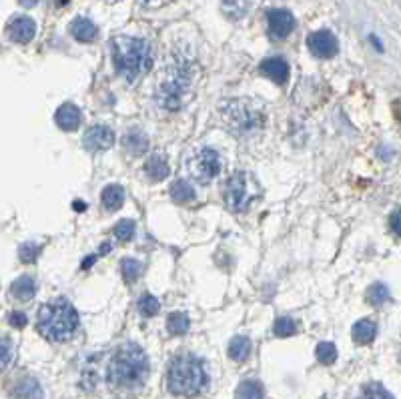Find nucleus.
<instances>
[{
  "label": "nucleus",
  "instance_id": "1",
  "mask_svg": "<svg viewBox=\"0 0 401 399\" xmlns=\"http://www.w3.org/2000/svg\"><path fill=\"white\" fill-rule=\"evenodd\" d=\"M147 375H149L147 355L134 343L121 345L107 367V381L116 389H136L145 383Z\"/></svg>",
  "mask_w": 401,
  "mask_h": 399
},
{
  "label": "nucleus",
  "instance_id": "2",
  "mask_svg": "<svg viewBox=\"0 0 401 399\" xmlns=\"http://www.w3.org/2000/svg\"><path fill=\"white\" fill-rule=\"evenodd\" d=\"M113 60L118 75L125 76L129 82H134L139 76L147 75L153 66V53L147 40L134 37L113 38Z\"/></svg>",
  "mask_w": 401,
  "mask_h": 399
},
{
  "label": "nucleus",
  "instance_id": "3",
  "mask_svg": "<svg viewBox=\"0 0 401 399\" xmlns=\"http://www.w3.org/2000/svg\"><path fill=\"white\" fill-rule=\"evenodd\" d=\"M40 335L51 342H66L78 329V315L73 303L64 297H57L42 305L37 321Z\"/></svg>",
  "mask_w": 401,
  "mask_h": 399
},
{
  "label": "nucleus",
  "instance_id": "4",
  "mask_svg": "<svg viewBox=\"0 0 401 399\" xmlns=\"http://www.w3.org/2000/svg\"><path fill=\"white\" fill-rule=\"evenodd\" d=\"M169 391L177 396H195L207 385V371L201 360L191 353L175 357L167 373Z\"/></svg>",
  "mask_w": 401,
  "mask_h": 399
},
{
  "label": "nucleus",
  "instance_id": "5",
  "mask_svg": "<svg viewBox=\"0 0 401 399\" xmlns=\"http://www.w3.org/2000/svg\"><path fill=\"white\" fill-rule=\"evenodd\" d=\"M223 116L235 133H253L261 127V111L249 100H229L221 107Z\"/></svg>",
  "mask_w": 401,
  "mask_h": 399
},
{
  "label": "nucleus",
  "instance_id": "6",
  "mask_svg": "<svg viewBox=\"0 0 401 399\" xmlns=\"http://www.w3.org/2000/svg\"><path fill=\"white\" fill-rule=\"evenodd\" d=\"M255 199V181L247 172H233L225 185V203L233 213H241Z\"/></svg>",
  "mask_w": 401,
  "mask_h": 399
},
{
  "label": "nucleus",
  "instance_id": "7",
  "mask_svg": "<svg viewBox=\"0 0 401 399\" xmlns=\"http://www.w3.org/2000/svg\"><path fill=\"white\" fill-rule=\"evenodd\" d=\"M221 172V157L213 149H203L191 159V175L199 183H211Z\"/></svg>",
  "mask_w": 401,
  "mask_h": 399
},
{
  "label": "nucleus",
  "instance_id": "8",
  "mask_svg": "<svg viewBox=\"0 0 401 399\" xmlns=\"http://www.w3.org/2000/svg\"><path fill=\"white\" fill-rule=\"evenodd\" d=\"M267 24H269V37L273 40H283L287 38L293 28H295V19L289 10L283 8H275L267 12Z\"/></svg>",
  "mask_w": 401,
  "mask_h": 399
},
{
  "label": "nucleus",
  "instance_id": "9",
  "mask_svg": "<svg viewBox=\"0 0 401 399\" xmlns=\"http://www.w3.org/2000/svg\"><path fill=\"white\" fill-rule=\"evenodd\" d=\"M307 46H309V51H311L315 57L319 58L335 57L337 51H339L337 38L333 37V33H329V30H317V33L309 35Z\"/></svg>",
  "mask_w": 401,
  "mask_h": 399
},
{
  "label": "nucleus",
  "instance_id": "10",
  "mask_svg": "<svg viewBox=\"0 0 401 399\" xmlns=\"http://www.w3.org/2000/svg\"><path fill=\"white\" fill-rule=\"evenodd\" d=\"M82 143H84V147L89 151H107L115 143V133L109 127H105V125H96V127H91L84 133Z\"/></svg>",
  "mask_w": 401,
  "mask_h": 399
},
{
  "label": "nucleus",
  "instance_id": "11",
  "mask_svg": "<svg viewBox=\"0 0 401 399\" xmlns=\"http://www.w3.org/2000/svg\"><path fill=\"white\" fill-rule=\"evenodd\" d=\"M6 35L19 44H26L37 35V24L30 17H15L6 26Z\"/></svg>",
  "mask_w": 401,
  "mask_h": 399
},
{
  "label": "nucleus",
  "instance_id": "12",
  "mask_svg": "<svg viewBox=\"0 0 401 399\" xmlns=\"http://www.w3.org/2000/svg\"><path fill=\"white\" fill-rule=\"evenodd\" d=\"M55 123L66 133L77 131L78 125H80V111H78V107L71 105V103L62 105L57 111V114H55Z\"/></svg>",
  "mask_w": 401,
  "mask_h": 399
},
{
  "label": "nucleus",
  "instance_id": "13",
  "mask_svg": "<svg viewBox=\"0 0 401 399\" xmlns=\"http://www.w3.org/2000/svg\"><path fill=\"white\" fill-rule=\"evenodd\" d=\"M261 73L269 76L277 85H285L287 78H289V64L279 57L267 58V60L261 62Z\"/></svg>",
  "mask_w": 401,
  "mask_h": 399
},
{
  "label": "nucleus",
  "instance_id": "14",
  "mask_svg": "<svg viewBox=\"0 0 401 399\" xmlns=\"http://www.w3.org/2000/svg\"><path fill=\"white\" fill-rule=\"evenodd\" d=\"M10 293H12V297L19 299V301H30V299L35 297V293H37V283H35L33 277L22 275V277H19V279L10 285Z\"/></svg>",
  "mask_w": 401,
  "mask_h": 399
},
{
  "label": "nucleus",
  "instance_id": "15",
  "mask_svg": "<svg viewBox=\"0 0 401 399\" xmlns=\"http://www.w3.org/2000/svg\"><path fill=\"white\" fill-rule=\"evenodd\" d=\"M351 335H353V342L359 343V345L371 343L377 335V323L373 319H362V321L353 325Z\"/></svg>",
  "mask_w": 401,
  "mask_h": 399
},
{
  "label": "nucleus",
  "instance_id": "16",
  "mask_svg": "<svg viewBox=\"0 0 401 399\" xmlns=\"http://www.w3.org/2000/svg\"><path fill=\"white\" fill-rule=\"evenodd\" d=\"M123 147L131 152V154H141V152L147 151V147H149V139H147V134L143 133V131H139V129H131L129 133L123 136Z\"/></svg>",
  "mask_w": 401,
  "mask_h": 399
},
{
  "label": "nucleus",
  "instance_id": "17",
  "mask_svg": "<svg viewBox=\"0 0 401 399\" xmlns=\"http://www.w3.org/2000/svg\"><path fill=\"white\" fill-rule=\"evenodd\" d=\"M71 35L80 42H93L96 38L95 22L89 19H77L71 24Z\"/></svg>",
  "mask_w": 401,
  "mask_h": 399
},
{
  "label": "nucleus",
  "instance_id": "18",
  "mask_svg": "<svg viewBox=\"0 0 401 399\" xmlns=\"http://www.w3.org/2000/svg\"><path fill=\"white\" fill-rule=\"evenodd\" d=\"M103 207L109 211H116L123 207L125 203V189L118 185H109L107 189L103 190Z\"/></svg>",
  "mask_w": 401,
  "mask_h": 399
},
{
  "label": "nucleus",
  "instance_id": "19",
  "mask_svg": "<svg viewBox=\"0 0 401 399\" xmlns=\"http://www.w3.org/2000/svg\"><path fill=\"white\" fill-rule=\"evenodd\" d=\"M171 199L175 203H189L195 199V189H193V185L189 181H185V179H177L175 183L171 185Z\"/></svg>",
  "mask_w": 401,
  "mask_h": 399
},
{
  "label": "nucleus",
  "instance_id": "20",
  "mask_svg": "<svg viewBox=\"0 0 401 399\" xmlns=\"http://www.w3.org/2000/svg\"><path fill=\"white\" fill-rule=\"evenodd\" d=\"M145 172H147L153 181H163V179L169 177V165L165 163L163 157L153 154V157L147 161V165H145Z\"/></svg>",
  "mask_w": 401,
  "mask_h": 399
},
{
  "label": "nucleus",
  "instance_id": "21",
  "mask_svg": "<svg viewBox=\"0 0 401 399\" xmlns=\"http://www.w3.org/2000/svg\"><path fill=\"white\" fill-rule=\"evenodd\" d=\"M251 355V342L247 337H235L229 345V357L233 362L241 363Z\"/></svg>",
  "mask_w": 401,
  "mask_h": 399
},
{
  "label": "nucleus",
  "instance_id": "22",
  "mask_svg": "<svg viewBox=\"0 0 401 399\" xmlns=\"http://www.w3.org/2000/svg\"><path fill=\"white\" fill-rule=\"evenodd\" d=\"M167 329L172 335H185L189 331V317L181 311L171 313L169 319H167Z\"/></svg>",
  "mask_w": 401,
  "mask_h": 399
},
{
  "label": "nucleus",
  "instance_id": "23",
  "mask_svg": "<svg viewBox=\"0 0 401 399\" xmlns=\"http://www.w3.org/2000/svg\"><path fill=\"white\" fill-rule=\"evenodd\" d=\"M387 299H389V289L383 283H373L367 289V301L373 307H382L387 303Z\"/></svg>",
  "mask_w": 401,
  "mask_h": 399
},
{
  "label": "nucleus",
  "instance_id": "24",
  "mask_svg": "<svg viewBox=\"0 0 401 399\" xmlns=\"http://www.w3.org/2000/svg\"><path fill=\"white\" fill-rule=\"evenodd\" d=\"M121 271H123V279L127 281V283H133L139 279V275L143 273V265L136 261V259H125L123 263H121Z\"/></svg>",
  "mask_w": 401,
  "mask_h": 399
},
{
  "label": "nucleus",
  "instance_id": "25",
  "mask_svg": "<svg viewBox=\"0 0 401 399\" xmlns=\"http://www.w3.org/2000/svg\"><path fill=\"white\" fill-rule=\"evenodd\" d=\"M273 333L277 337H291V335L297 333V323L291 317H279L273 325Z\"/></svg>",
  "mask_w": 401,
  "mask_h": 399
},
{
  "label": "nucleus",
  "instance_id": "26",
  "mask_svg": "<svg viewBox=\"0 0 401 399\" xmlns=\"http://www.w3.org/2000/svg\"><path fill=\"white\" fill-rule=\"evenodd\" d=\"M315 355H317V360L323 363V365H331V363L337 360V349H335V345H333V343L323 342L317 345Z\"/></svg>",
  "mask_w": 401,
  "mask_h": 399
},
{
  "label": "nucleus",
  "instance_id": "27",
  "mask_svg": "<svg viewBox=\"0 0 401 399\" xmlns=\"http://www.w3.org/2000/svg\"><path fill=\"white\" fill-rule=\"evenodd\" d=\"M239 398H263V389L259 381H243L237 389Z\"/></svg>",
  "mask_w": 401,
  "mask_h": 399
},
{
  "label": "nucleus",
  "instance_id": "28",
  "mask_svg": "<svg viewBox=\"0 0 401 399\" xmlns=\"http://www.w3.org/2000/svg\"><path fill=\"white\" fill-rule=\"evenodd\" d=\"M159 309H161V303L157 301V297L153 295H145L141 301H139V311H141V315H145V317H153L159 313Z\"/></svg>",
  "mask_w": 401,
  "mask_h": 399
},
{
  "label": "nucleus",
  "instance_id": "29",
  "mask_svg": "<svg viewBox=\"0 0 401 399\" xmlns=\"http://www.w3.org/2000/svg\"><path fill=\"white\" fill-rule=\"evenodd\" d=\"M12 355H15V349H12V345L8 339H4V337H0V373L10 365L12 362Z\"/></svg>",
  "mask_w": 401,
  "mask_h": 399
},
{
  "label": "nucleus",
  "instance_id": "30",
  "mask_svg": "<svg viewBox=\"0 0 401 399\" xmlns=\"http://www.w3.org/2000/svg\"><path fill=\"white\" fill-rule=\"evenodd\" d=\"M115 235H116V239H121V241H131V239L134 237L133 221H129V219L118 221V223L115 225Z\"/></svg>",
  "mask_w": 401,
  "mask_h": 399
},
{
  "label": "nucleus",
  "instance_id": "31",
  "mask_svg": "<svg viewBox=\"0 0 401 399\" xmlns=\"http://www.w3.org/2000/svg\"><path fill=\"white\" fill-rule=\"evenodd\" d=\"M40 247L39 245H35V243H24L22 247H20V261L22 263H33V261H37V257H39Z\"/></svg>",
  "mask_w": 401,
  "mask_h": 399
},
{
  "label": "nucleus",
  "instance_id": "32",
  "mask_svg": "<svg viewBox=\"0 0 401 399\" xmlns=\"http://www.w3.org/2000/svg\"><path fill=\"white\" fill-rule=\"evenodd\" d=\"M363 396L365 398H391V393L387 389H383V385L380 383H369L363 387Z\"/></svg>",
  "mask_w": 401,
  "mask_h": 399
},
{
  "label": "nucleus",
  "instance_id": "33",
  "mask_svg": "<svg viewBox=\"0 0 401 399\" xmlns=\"http://www.w3.org/2000/svg\"><path fill=\"white\" fill-rule=\"evenodd\" d=\"M10 325H15L17 329H22L26 325V315L20 313V311H12L10 313Z\"/></svg>",
  "mask_w": 401,
  "mask_h": 399
},
{
  "label": "nucleus",
  "instance_id": "34",
  "mask_svg": "<svg viewBox=\"0 0 401 399\" xmlns=\"http://www.w3.org/2000/svg\"><path fill=\"white\" fill-rule=\"evenodd\" d=\"M389 223H391V229H393V231H395V233L401 237V209H398L393 215H391Z\"/></svg>",
  "mask_w": 401,
  "mask_h": 399
},
{
  "label": "nucleus",
  "instance_id": "35",
  "mask_svg": "<svg viewBox=\"0 0 401 399\" xmlns=\"http://www.w3.org/2000/svg\"><path fill=\"white\" fill-rule=\"evenodd\" d=\"M22 6H26V8H33V6H37L39 4V0H19Z\"/></svg>",
  "mask_w": 401,
  "mask_h": 399
},
{
  "label": "nucleus",
  "instance_id": "36",
  "mask_svg": "<svg viewBox=\"0 0 401 399\" xmlns=\"http://www.w3.org/2000/svg\"><path fill=\"white\" fill-rule=\"evenodd\" d=\"M147 2H153V0H147Z\"/></svg>",
  "mask_w": 401,
  "mask_h": 399
}]
</instances>
